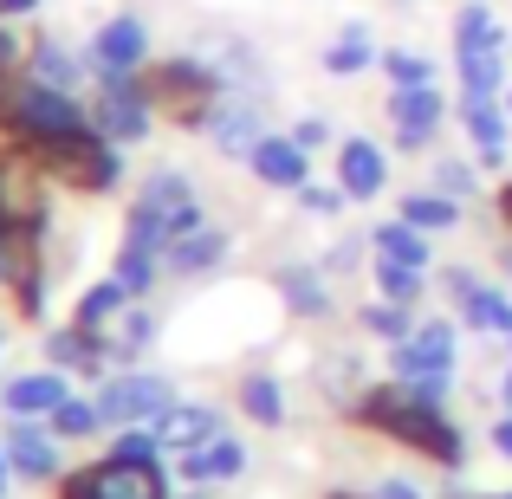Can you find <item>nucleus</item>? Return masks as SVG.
I'll use <instances>...</instances> for the list:
<instances>
[{
    "label": "nucleus",
    "mask_w": 512,
    "mask_h": 499,
    "mask_svg": "<svg viewBox=\"0 0 512 499\" xmlns=\"http://www.w3.org/2000/svg\"><path fill=\"white\" fill-rule=\"evenodd\" d=\"M350 415H357L363 428H376V435L402 441L409 454H428L435 467H461L467 461V435L448 422V409H441V402H422L415 389H402V383L363 389V396L350 402Z\"/></svg>",
    "instance_id": "nucleus-1"
},
{
    "label": "nucleus",
    "mask_w": 512,
    "mask_h": 499,
    "mask_svg": "<svg viewBox=\"0 0 512 499\" xmlns=\"http://www.w3.org/2000/svg\"><path fill=\"white\" fill-rule=\"evenodd\" d=\"M195 227H201V208H195V188H188V175L156 169L150 182H143V195L130 201L124 240H130V247H150V253H169L175 240L195 234Z\"/></svg>",
    "instance_id": "nucleus-2"
},
{
    "label": "nucleus",
    "mask_w": 512,
    "mask_h": 499,
    "mask_svg": "<svg viewBox=\"0 0 512 499\" xmlns=\"http://www.w3.org/2000/svg\"><path fill=\"white\" fill-rule=\"evenodd\" d=\"M33 156L46 163L52 182H65L72 195H111L117 175H124V163H117V143L104 137V130H59V137L33 143Z\"/></svg>",
    "instance_id": "nucleus-3"
},
{
    "label": "nucleus",
    "mask_w": 512,
    "mask_h": 499,
    "mask_svg": "<svg viewBox=\"0 0 512 499\" xmlns=\"http://www.w3.org/2000/svg\"><path fill=\"white\" fill-rule=\"evenodd\" d=\"M59 499H169V480L156 461H98V467H78L72 480L59 487Z\"/></svg>",
    "instance_id": "nucleus-4"
},
{
    "label": "nucleus",
    "mask_w": 512,
    "mask_h": 499,
    "mask_svg": "<svg viewBox=\"0 0 512 499\" xmlns=\"http://www.w3.org/2000/svg\"><path fill=\"white\" fill-rule=\"evenodd\" d=\"M454 344L461 337H454L448 318H428V325H415L389 350V370H396V383H454V363H461Z\"/></svg>",
    "instance_id": "nucleus-5"
},
{
    "label": "nucleus",
    "mask_w": 512,
    "mask_h": 499,
    "mask_svg": "<svg viewBox=\"0 0 512 499\" xmlns=\"http://www.w3.org/2000/svg\"><path fill=\"white\" fill-rule=\"evenodd\" d=\"M169 402H175V389L156 370H117L111 383L98 389V415L111 428H150Z\"/></svg>",
    "instance_id": "nucleus-6"
},
{
    "label": "nucleus",
    "mask_w": 512,
    "mask_h": 499,
    "mask_svg": "<svg viewBox=\"0 0 512 499\" xmlns=\"http://www.w3.org/2000/svg\"><path fill=\"white\" fill-rule=\"evenodd\" d=\"M150 98H163V104H169V117H175V124H208V117H214V104L227 98V85L208 72V65H195V59H169L163 72H156Z\"/></svg>",
    "instance_id": "nucleus-7"
},
{
    "label": "nucleus",
    "mask_w": 512,
    "mask_h": 499,
    "mask_svg": "<svg viewBox=\"0 0 512 499\" xmlns=\"http://www.w3.org/2000/svg\"><path fill=\"white\" fill-rule=\"evenodd\" d=\"M91 130H104L111 143H143L150 137V91L130 72H104L98 104H91Z\"/></svg>",
    "instance_id": "nucleus-8"
},
{
    "label": "nucleus",
    "mask_w": 512,
    "mask_h": 499,
    "mask_svg": "<svg viewBox=\"0 0 512 499\" xmlns=\"http://www.w3.org/2000/svg\"><path fill=\"white\" fill-rule=\"evenodd\" d=\"M441 117H448V98L435 85H396L389 91V124H396V150L402 156H422L435 143Z\"/></svg>",
    "instance_id": "nucleus-9"
},
{
    "label": "nucleus",
    "mask_w": 512,
    "mask_h": 499,
    "mask_svg": "<svg viewBox=\"0 0 512 499\" xmlns=\"http://www.w3.org/2000/svg\"><path fill=\"white\" fill-rule=\"evenodd\" d=\"M461 130H467V143H474L480 169H506V143H512L506 98H461Z\"/></svg>",
    "instance_id": "nucleus-10"
},
{
    "label": "nucleus",
    "mask_w": 512,
    "mask_h": 499,
    "mask_svg": "<svg viewBox=\"0 0 512 499\" xmlns=\"http://www.w3.org/2000/svg\"><path fill=\"white\" fill-rule=\"evenodd\" d=\"M338 188L350 201H376L389 188V156H383V143H370V137H344L338 143Z\"/></svg>",
    "instance_id": "nucleus-11"
},
{
    "label": "nucleus",
    "mask_w": 512,
    "mask_h": 499,
    "mask_svg": "<svg viewBox=\"0 0 512 499\" xmlns=\"http://www.w3.org/2000/svg\"><path fill=\"white\" fill-rule=\"evenodd\" d=\"M156 441H163V448H175V454H195L201 441H214L221 435V409H214V402H169L163 415H156Z\"/></svg>",
    "instance_id": "nucleus-12"
},
{
    "label": "nucleus",
    "mask_w": 512,
    "mask_h": 499,
    "mask_svg": "<svg viewBox=\"0 0 512 499\" xmlns=\"http://www.w3.org/2000/svg\"><path fill=\"white\" fill-rule=\"evenodd\" d=\"M208 130H214V150L221 156H253V143L266 137L260 130V98H234V91H227L221 104H214V117H208Z\"/></svg>",
    "instance_id": "nucleus-13"
},
{
    "label": "nucleus",
    "mask_w": 512,
    "mask_h": 499,
    "mask_svg": "<svg viewBox=\"0 0 512 499\" xmlns=\"http://www.w3.org/2000/svg\"><path fill=\"white\" fill-rule=\"evenodd\" d=\"M143 52H150V33H143V20H130V13L104 20L98 39H91V65H98V72H137Z\"/></svg>",
    "instance_id": "nucleus-14"
},
{
    "label": "nucleus",
    "mask_w": 512,
    "mask_h": 499,
    "mask_svg": "<svg viewBox=\"0 0 512 499\" xmlns=\"http://www.w3.org/2000/svg\"><path fill=\"white\" fill-rule=\"evenodd\" d=\"M65 396H72V389H65L59 370H33V376H13V383H7L0 409H7L13 422H39V415H52Z\"/></svg>",
    "instance_id": "nucleus-15"
},
{
    "label": "nucleus",
    "mask_w": 512,
    "mask_h": 499,
    "mask_svg": "<svg viewBox=\"0 0 512 499\" xmlns=\"http://www.w3.org/2000/svg\"><path fill=\"white\" fill-rule=\"evenodd\" d=\"M279 305L292 318H325L331 312V273L325 266H279Z\"/></svg>",
    "instance_id": "nucleus-16"
},
{
    "label": "nucleus",
    "mask_w": 512,
    "mask_h": 499,
    "mask_svg": "<svg viewBox=\"0 0 512 499\" xmlns=\"http://www.w3.org/2000/svg\"><path fill=\"white\" fill-rule=\"evenodd\" d=\"M305 156L312 150H299V143H292V130L286 137H273V130H266L260 143H253V175H260L266 188H305Z\"/></svg>",
    "instance_id": "nucleus-17"
},
{
    "label": "nucleus",
    "mask_w": 512,
    "mask_h": 499,
    "mask_svg": "<svg viewBox=\"0 0 512 499\" xmlns=\"http://www.w3.org/2000/svg\"><path fill=\"white\" fill-rule=\"evenodd\" d=\"M182 474L195 480V487H214V480H240V474H247V448H240L234 435H214V441H201L195 454H182Z\"/></svg>",
    "instance_id": "nucleus-18"
},
{
    "label": "nucleus",
    "mask_w": 512,
    "mask_h": 499,
    "mask_svg": "<svg viewBox=\"0 0 512 499\" xmlns=\"http://www.w3.org/2000/svg\"><path fill=\"white\" fill-rule=\"evenodd\" d=\"M221 260H227V234H221V227H195V234H182V240L163 253V273L195 279V273H214Z\"/></svg>",
    "instance_id": "nucleus-19"
},
{
    "label": "nucleus",
    "mask_w": 512,
    "mask_h": 499,
    "mask_svg": "<svg viewBox=\"0 0 512 499\" xmlns=\"http://www.w3.org/2000/svg\"><path fill=\"white\" fill-rule=\"evenodd\" d=\"M46 357H52V370H78V376H98L104 363H111V357H104V331H85V325L52 331Z\"/></svg>",
    "instance_id": "nucleus-20"
},
{
    "label": "nucleus",
    "mask_w": 512,
    "mask_h": 499,
    "mask_svg": "<svg viewBox=\"0 0 512 499\" xmlns=\"http://www.w3.org/2000/svg\"><path fill=\"white\" fill-rule=\"evenodd\" d=\"M435 234H422V227H409L396 214V221H383L370 234V247H376V260H396V266H415V273H428V260H435V247H428Z\"/></svg>",
    "instance_id": "nucleus-21"
},
{
    "label": "nucleus",
    "mask_w": 512,
    "mask_h": 499,
    "mask_svg": "<svg viewBox=\"0 0 512 499\" xmlns=\"http://www.w3.org/2000/svg\"><path fill=\"white\" fill-rule=\"evenodd\" d=\"M52 441H59V435H46V428H33V422H13L7 428V461H13V474H20V480H46L52 467H59Z\"/></svg>",
    "instance_id": "nucleus-22"
},
{
    "label": "nucleus",
    "mask_w": 512,
    "mask_h": 499,
    "mask_svg": "<svg viewBox=\"0 0 512 499\" xmlns=\"http://www.w3.org/2000/svg\"><path fill=\"white\" fill-rule=\"evenodd\" d=\"M506 26L500 13L487 7V0H467L461 13H454V52H506Z\"/></svg>",
    "instance_id": "nucleus-23"
},
{
    "label": "nucleus",
    "mask_w": 512,
    "mask_h": 499,
    "mask_svg": "<svg viewBox=\"0 0 512 499\" xmlns=\"http://www.w3.org/2000/svg\"><path fill=\"white\" fill-rule=\"evenodd\" d=\"M461 325L480 337H512V292H500V286L461 292Z\"/></svg>",
    "instance_id": "nucleus-24"
},
{
    "label": "nucleus",
    "mask_w": 512,
    "mask_h": 499,
    "mask_svg": "<svg viewBox=\"0 0 512 499\" xmlns=\"http://www.w3.org/2000/svg\"><path fill=\"white\" fill-rule=\"evenodd\" d=\"M150 344H156V318L143 312V305H124V312L111 318V331H104V357H111V363L143 357Z\"/></svg>",
    "instance_id": "nucleus-25"
},
{
    "label": "nucleus",
    "mask_w": 512,
    "mask_h": 499,
    "mask_svg": "<svg viewBox=\"0 0 512 499\" xmlns=\"http://www.w3.org/2000/svg\"><path fill=\"white\" fill-rule=\"evenodd\" d=\"M402 221L422 227V234H448V227H461V201L441 195V188H415V195H402Z\"/></svg>",
    "instance_id": "nucleus-26"
},
{
    "label": "nucleus",
    "mask_w": 512,
    "mask_h": 499,
    "mask_svg": "<svg viewBox=\"0 0 512 499\" xmlns=\"http://www.w3.org/2000/svg\"><path fill=\"white\" fill-rule=\"evenodd\" d=\"M33 78L52 91H78L85 85V59L72 46H59V39H33Z\"/></svg>",
    "instance_id": "nucleus-27"
},
{
    "label": "nucleus",
    "mask_w": 512,
    "mask_h": 499,
    "mask_svg": "<svg viewBox=\"0 0 512 499\" xmlns=\"http://www.w3.org/2000/svg\"><path fill=\"white\" fill-rule=\"evenodd\" d=\"M376 59H383V52H376L370 26H344V33L325 46V72H331V78H357V72H370Z\"/></svg>",
    "instance_id": "nucleus-28"
},
{
    "label": "nucleus",
    "mask_w": 512,
    "mask_h": 499,
    "mask_svg": "<svg viewBox=\"0 0 512 499\" xmlns=\"http://www.w3.org/2000/svg\"><path fill=\"white\" fill-rule=\"evenodd\" d=\"M467 98H506V52H454Z\"/></svg>",
    "instance_id": "nucleus-29"
},
{
    "label": "nucleus",
    "mask_w": 512,
    "mask_h": 499,
    "mask_svg": "<svg viewBox=\"0 0 512 499\" xmlns=\"http://www.w3.org/2000/svg\"><path fill=\"white\" fill-rule=\"evenodd\" d=\"M240 409L253 415V422L260 428H279L286 422V389H279V376H247V383H240Z\"/></svg>",
    "instance_id": "nucleus-30"
},
{
    "label": "nucleus",
    "mask_w": 512,
    "mask_h": 499,
    "mask_svg": "<svg viewBox=\"0 0 512 499\" xmlns=\"http://www.w3.org/2000/svg\"><path fill=\"white\" fill-rule=\"evenodd\" d=\"M156 273H163V253H150V247H130V240L117 247V273H111V279L130 292V299H143V292L156 286Z\"/></svg>",
    "instance_id": "nucleus-31"
},
{
    "label": "nucleus",
    "mask_w": 512,
    "mask_h": 499,
    "mask_svg": "<svg viewBox=\"0 0 512 499\" xmlns=\"http://www.w3.org/2000/svg\"><path fill=\"white\" fill-rule=\"evenodd\" d=\"M46 422H52V435H59V441H85V435H98V428H104V415H98V396H65Z\"/></svg>",
    "instance_id": "nucleus-32"
},
{
    "label": "nucleus",
    "mask_w": 512,
    "mask_h": 499,
    "mask_svg": "<svg viewBox=\"0 0 512 499\" xmlns=\"http://www.w3.org/2000/svg\"><path fill=\"white\" fill-rule=\"evenodd\" d=\"M124 305H137V299H130V292H124V286H117V279H104V286H91V292H85V299H78V312H72V325H85V331H104V325H111V318H117V312H124Z\"/></svg>",
    "instance_id": "nucleus-33"
},
{
    "label": "nucleus",
    "mask_w": 512,
    "mask_h": 499,
    "mask_svg": "<svg viewBox=\"0 0 512 499\" xmlns=\"http://www.w3.org/2000/svg\"><path fill=\"white\" fill-rule=\"evenodd\" d=\"M376 292H383L389 305H409V312H415V299H422V273H415V266H396V260H376Z\"/></svg>",
    "instance_id": "nucleus-34"
},
{
    "label": "nucleus",
    "mask_w": 512,
    "mask_h": 499,
    "mask_svg": "<svg viewBox=\"0 0 512 499\" xmlns=\"http://www.w3.org/2000/svg\"><path fill=\"white\" fill-rule=\"evenodd\" d=\"M435 188L454 195V201L480 195V163H467V156H441V163H435Z\"/></svg>",
    "instance_id": "nucleus-35"
},
{
    "label": "nucleus",
    "mask_w": 512,
    "mask_h": 499,
    "mask_svg": "<svg viewBox=\"0 0 512 499\" xmlns=\"http://www.w3.org/2000/svg\"><path fill=\"white\" fill-rule=\"evenodd\" d=\"M363 331H376V337H389V344H402L415 325H409V305H389V299H376V305H363Z\"/></svg>",
    "instance_id": "nucleus-36"
},
{
    "label": "nucleus",
    "mask_w": 512,
    "mask_h": 499,
    "mask_svg": "<svg viewBox=\"0 0 512 499\" xmlns=\"http://www.w3.org/2000/svg\"><path fill=\"white\" fill-rule=\"evenodd\" d=\"M383 72L389 85H435V59H422V52H383Z\"/></svg>",
    "instance_id": "nucleus-37"
},
{
    "label": "nucleus",
    "mask_w": 512,
    "mask_h": 499,
    "mask_svg": "<svg viewBox=\"0 0 512 499\" xmlns=\"http://www.w3.org/2000/svg\"><path fill=\"white\" fill-rule=\"evenodd\" d=\"M33 260H39V253H33V240H26L20 227H0V279L13 286V279H20Z\"/></svg>",
    "instance_id": "nucleus-38"
},
{
    "label": "nucleus",
    "mask_w": 512,
    "mask_h": 499,
    "mask_svg": "<svg viewBox=\"0 0 512 499\" xmlns=\"http://www.w3.org/2000/svg\"><path fill=\"white\" fill-rule=\"evenodd\" d=\"M156 428H117V441H111V454L117 461H156Z\"/></svg>",
    "instance_id": "nucleus-39"
},
{
    "label": "nucleus",
    "mask_w": 512,
    "mask_h": 499,
    "mask_svg": "<svg viewBox=\"0 0 512 499\" xmlns=\"http://www.w3.org/2000/svg\"><path fill=\"white\" fill-rule=\"evenodd\" d=\"M299 201H305V214H318V221H331V214H344V188H325V182H305L299 188Z\"/></svg>",
    "instance_id": "nucleus-40"
},
{
    "label": "nucleus",
    "mask_w": 512,
    "mask_h": 499,
    "mask_svg": "<svg viewBox=\"0 0 512 499\" xmlns=\"http://www.w3.org/2000/svg\"><path fill=\"white\" fill-rule=\"evenodd\" d=\"M33 59V46H26V33L13 26V13H0V65H20Z\"/></svg>",
    "instance_id": "nucleus-41"
},
{
    "label": "nucleus",
    "mask_w": 512,
    "mask_h": 499,
    "mask_svg": "<svg viewBox=\"0 0 512 499\" xmlns=\"http://www.w3.org/2000/svg\"><path fill=\"white\" fill-rule=\"evenodd\" d=\"M292 143H299V150H325L331 124H325V117H299V124H292Z\"/></svg>",
    "instance_id": "nucleus-42"
},
{
    "label": "nucleus",
    "mask_w": 512,
    "mask_h": 499,
    "mask_svg": "<svg viewBox=\"0 0 512 499\" xmlns=\"http://www.w3.org/2000/svg\"><path fill=\"white\" fill-rule=\"evenodd\" d=\"M363 247H370V240H338V247L325 253V273H350V266H363Z\"/></svg>",
    "instance_id": "nucleus-43"
},
{
    "label": "nucleus",
    "mask_w": 512,
    "mask_h": 499,
    "mask_svg": "<svg viewBox=\"0 0 512 499\" xmlns=\"http://www.w3.org/2000/svg\"><path fill=\"white\" fill-rule=\"evenodd\" d=\"M370 499H422V487H415V480H402V474H389V480H376Z\"/></svg>",
    "instance_id": "nucleus-44"
},
{
    "label": "nucleus",
    "mask_w": 512,
    "mask_h": 499,
    "mask_svg": "<svg viewBox=\"0 0 512 499\" xmlns=\"http://www.w3.org/2000/svg\"><path fill=\"white\" fill-rule=\"evenodd\" d=\"M493 454H500V461H512V415H500V422H493Z\"/></svg>",
    "instance_id": "nucleus-45"
},
{
    "label": "nucleus",
    "mask_w": 512,
    "mask_h": 499,
    "mask_svg": "<svg viewBox=\"0 0 512 499\" xmlns=\"http://www.w3.org/2000/svg\"><path fill=\"white\" fill-rule=\"evenodd\" d=\"M480 286V273H467V266H454V273H448V292H454V299H461V292H474Z\"/></svg>",
    "instance_id": "nucleus-46"
},
{
    "label": "nucleus",
    "mask_w": 512,
    "mask_h": 499,
    "mask_svg": "<svg viewBox=\"0 0 512 499\" xmlns=\"http://www.w3.org/2000/svg\"><path fill=\"white\" fill-rule=\"evenodd\" d=\"M500 221H506V234H512V182L500 188Z\"/></svg>",
    "instance_id": "nucleus-47"
},
{
    "label": "nucleus",
    "mask_w": 512,
    "mask_h": 499,
    "mask_svg": "<svg viewBox=\"0 0 512 499\" xmlns=\"http://www.w3.org/2000/svg\"><path fill=\"white\" fill-rule=\"evenodd\" d=\"M39 0H0V13H33Z\"/></svg>",
    "instance_id": "nucleus-48"
},
{
    "label": "nucleus",
    "mask_w": 512,
    "mask_h": 499,
    "mask_svg": "<svg viewBox=\"0 0 512 499\" xmlns=\"http://www.w3.org/2000/svg\"><path fill=\"white\" fill-rule=\"evenodd\" d=\"M7 474H13V461H7V448H0V499H7Z\"/></svg>",
    "instance_id": "nucleus-49"
},
{
    "label": "nucleus",
    "mask_w": 512,
    "mask_h": 499,
    "mask_svg": "<svg viewBox=\"0 0 512 499\" xmlns=\"http://www.w3.org/2000/svg\"><path fill=\"white\" fill-rule=\"evenodd\" d=\"M500 402H506V415H512V370H506V383H500Z\"/></svg>",
    "instance_id": "nucleus-50"
},
{
    "label": "nucleus",
    "mask_w": 512,
    "mask_h": 499,
    "mask_svg": "<svg viewBox=\"0 0 512 499\" xmlns=\"http://www.w3.org/2000/svg\"><path fill=\"white\" fill-rule=\"evenodd\" d=\"M0 227H7V195H0Z\"/></svg>",
    "instance_id": "nucleus-51"
},
{
    "label": "nucleus",
    "mask_w": 512,
    "mask_h": 499,
    "mask_svg": "<svg viewBox=\"0 0 512 499\" xmlns=\"http://www.w3.org/2000/svg\"><path fill=\"white\" fill-rule=\"evenodd\" d=\"M506 117H512V85H506Z\"/></svg>",
    "instance_id": "nucleus-52"
},
{
    "label": "nucleus",
    "mask_w": 512,
    "mask_h": 499,
    "mask_svg": "<svg viewBox=\"0 0 512 499\" xmlns=\"http://www.w3.org/2000/svg\"><path fill=\"white\" fill-rule=\"evenodd\" d=\"M493 499H512V493H493Z\"/></svg>",
    "instance_id": "nucleus-53"
},
{
    "label": "nucleus",
    "mask_w": 512,
    "mask_h": 499,
    "mask_svg": "<svg viewBox=\"0 0 512 499\" xmlns=\"http://www.w3.org/2000/svg\"><path fill=\"white\" fill-rule=\"evenodd\" d=\"M506 344H512V337H506Z\"/></svg>",
    "instance_id": "nucleus-54"
}]
</instances>
